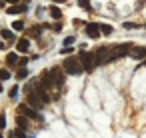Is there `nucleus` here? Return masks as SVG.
Segmentation results:
<instances>
[{
  "mask_svg": "<svg viewBox=\"0 0 146 138\" xmlns=\"http://www.w3.org/2000/svg\"><path fill=\"white\" fill-rule=\"evenodd\" d=\"M10 78V72L8 70H0V82H4V80H8Z\"/></svg>",
  "mask_w": 146,
  "mask_h": 138,
  "instance_id": "17",
  "label": "nucleus"
},
{
  "mask_svg": "<svg viewBox=\"0 0 146 138\" xmlns=\"http://www.w3.org/2000/svg\"><path fill=\"white\" fill-rule=\"evenodd\" d=\"M144 28H146V24H144Z\"/></svg>",
  "mask_w": 146,
  "mask_h": 138,
  "instance_id": "32",
  "label": "nucleus"
},
{
  "mask_svg": "<svg viewBox=\"0 0 146 138\" xmlns=\"http://www.w3.org/2000/svg\"><path fill=\"white\" fill-rule=\"evenodd\" d=\"M80 64H82V68L84 70H92L94 68V56L92 54H88V52H80Z\"/></svg>",
  "mask_w": 146,
  "mask_h": 138,
  "instance_id": "4",
  "label": "nucleus"
},
{
  "mask_svg": "<svg viewBox=\"0 0 146 138\" xmlns=\"http://www.w3.org/2000/svg\"><path fill=\"white\" fill-rule=\"evenodd\" d=\"M50 16H52L54 20H60V18H62V12H60V8H58V6H50Z\"/></svg>",
  "mask_w": 146,
  "mask_h": 138,
  "instance_id": "12",
  "label": "nucleus"
},
{
  "mask_svg": "<svg viewBox=\"0 0 146 138\" xmlns=\"http://www.w3.org/2000/svg\"><path fill=\"white\" fill-rule=\"evenodd\" d=\"M70 52H72V48H70V46H66V48H62V54H70Z\"/></svg>",
  "mask_w": 146,
  "mask_h": 138,
  "instance_id": "26",
  "label": "nucleus"
},
{
  "mask_svg": "<svg viewBox=\"0 0 146 138\" xmlns=\"http://www.w3.org/2000/svg\"><path fill=\"white\" fill-rule=\"evenodd\" d=\"M0 92H2V84H0Z\"/></svg>",
  "mask_w": 146,
  "mask_h": 138,
  "instance_id": "30",
  "label": "nucleus"
},
{
  "mask_svg": "<svg viewBox=\"0 0 146 138\" xmlns=\"http://www.w3.org/2000/svg\"><path fill=\"white\" fill-rule=\"evenodd\" d=\"M16 124H18V128L26 130V128H28V120H26V116H24V114H20V116L16 118Z\"/></svg>",
  "mask_w": 146,
  "mask_h": 138,
  "instance_id": "10",
  "label": "nucleus"
},
{
  "mask_svg": "<svg viewBox=\"0 0 146 138\" xmlns=\"http://www.w3.org/2000/svg\"><path fill=\"white\" fill-rule=\"evenodd\" d=\"M130 44H118V46H114L112 50H110V60H120V58H124L128 52H130Z\"/></svg>",
  "mask_w": 146,
  "mask_h": 138,
  "instance_id": "3",
  "label": "nucleus"
},
{
  "mask_svg": "<svg viewBox=\"0 0 146 138\" xmlns=\"http://www.w3.org/2000/svg\"><path fill=\"white\" fill-rule=\"evenodd\" d=\"M92 56H94V64H96V66L108 64V62H110V48H98Z\"/></svg>",
  "mask_w": 146,
  "mask_h": 138,
  "instance_id": "2",
  "label": "nucleus"
},
{
  "mask_svg": "<svg viewBox=\"0 0 146 138\" xmlns=\"http://www.w3.org/2000/svg\"><path fill=\"white\" fill-rule=\"evenodd\" d=\"M132 58H136V60H142L144 56H146V48H130V52H128Z\"/></svg>",
  "mask_w": 146,
  "mask_h": 138,
  "instance_id": "8",
  "label": "nucleus"
},
{
  "mask_svg": "<svg viewBox=\"0 0 146 138\" xmlns=\"http://www.w3.org/2000/svg\"><path fill=\"white\" fill-rule=\"evenodd\" d=\"M20 112L26 114V116H32V118H36V120H40V114H38L36 110H32L28 104H20Z\"/></svg>",
  "mask_w": 146,
  "mask_h": 138,
  "instance_id": "7",
  "label": "nucleus"
},
{
  "mask_svg": "<svg viewBox=\"0 0 146 138\" xmlns=\"http://www.w3.org/2000/svg\"><path fill=\"white\" fill-rule=\"evenodd\" d=\"M64 70L70 74V76H76V74H80L84 68H82V64H80V60H74V58H66L64 60Z\"/></svg>",
  "mask_w": 146,
  "mask_h": 138,
  "instance_id": "1",
  "label": "nucleus"
},
{
  "mask_svg": "<svg viewBox=\"0 0 146 138\" xmlns=\"http://www.w3.org/2000/svg\"><path fill=\"white\" fill-rule=\"evenodd\" d=\"M0 138H2V136H0Z\"/></svg>",
  "mask_w": 146,
  "mask_h": 138,
  "instance_id": "33",
  "label": "nucleus"
},
{
  "mask_svg": "<svg viewBox=\"0 0 146 138\" xmlns=\"http://www.w3.org/2000/svg\"><path fill=\"white\" fill-rule=\"evenodd\" d=\"M124 28H136L134 22H124Z\"/></svg>",
  "mask_w": 146,
  "mask_h": 138,
  "instance_id": "25",
  "label": "nucleus"
},
{
  "mask_svg": "<svg viewBox=\"0 0 146 138\" xmlns=\"http://www.w3.org/2000/svg\"><path fill=\"white\" fill-rule=\"evenodd\" d=\"M72 42H74V36H66V38H64V44H66V46H70Z\"/></svg>",
  "mask_w": 146,
  "mask_h": 138,
  "instance_id": "24",
  "label": "nucleus"
},
{
  "mask_svg": "<svg viewBox=\"0 0 146 138\" xmlns=\"http://www.w3.org/2000/svg\"><path fill=\"white\" fill-rule=\"evenodd\" d=\"M26 76H28V70H26L24 66H20V68H18V72H16V78H18V80H24Z\"/></svg>",
  "mask_w": 146,
  "mask_h": 138,
  "instance_id": "14",
  "label": "nucleus"
},
{
  "mask_svg": "<svg viewBox=\"0 0 146 138\" xmlns=\"http://www.w3.org/2000/svg\"><path fill=\"white\" fill-rule=\"evenodd\" d=\"M14 138H26V136H24V130H22V128L14 130Z\"/></svg>",
  "mask_w": 146,
  "mask_h": 138,
  "instance_id": "21",
  "label": "nucleus"
},
{
  "mask_svg": "<svg viewBox=\"0 0 146 138\" xmlns=\"http://www.w3.org/2000/svg\"><path fill=\"white\" fill-rule=\"evenodd\" d=\"M4 126H6V114H4V112H0V130H2Z\"/></svg>",
  "mask_w": 146,
  "mask_h": 138,
  "instance_id": "18",
  "label": "nucleus"
},
{
  "mask_svg": "<svg viewBox=\"0 0 146 138\" xmlns=\"http://www.w3.org/2000/svg\"><path fill=\"white\" fill-rule=\"evenodd\" d=\"M78 6H82V8H90V0H78Z\"/></svg>",
  "mask_w": 146,
  "mask_h": 138,
  "instance_id": "22",
  "label": "nucleus"
},
{
  "mask_svg": "<svg viewBox=\"0 0 146 138\" xmlns=\"http://www.w3.org/2000/svg\"><path fill=\"white\" fill-rule=\"evenodd\" d=\"M26 10V6H20V4H12L10 8H8V14H18V12H24Z\"/></svg>",
  "mask_w": 146,
  "mask_h": 138,
  "instance_id": "11",
  "label": "nucleus"
},
{
  "mask_svg": "<svg viewBox=\"0 0 146 138\" xmlns=\"http://www.w3.org/2000/svg\"><path fill=\"white\" fill-rule=\"evenodd\" d=\"M26 104L32 106V108H40V106H42V98H40V94H38V92H30L28 98H26Z\"/></svg>",
  "mask_w": 146,
  "mask_h": 138,
  "instance_id": "5",
  "label": "nucleus"
},
{
  "mask_svg": "<svg viewBox=\"0 0 146 138\" xmlns=\"http://www.w3.org/2000/svg\"><path fill=\"white\" fill-rule=\"evenodd\" d=\"M8 94H10V98H16V96H18V86H12Z\"/></svg>",
  "mask_w": 146,
  "mask_h": 138,
  "instance_id": "20",
  "label": "nucleus"
},
{
  "mask_svg": "<svg viewBox=\"0 0 146 138\" xmlns=\"http://www.w3.org/2000/svg\"><path fill=\"white\" fill-rule=\"evenodd\" d=\"M28 48H30V46H28V38H20V40L16 42V50H18V52L24 54V52H28Z\"/></svg>",
  "mask_w": 146,
  "mask_h": 138,
  "instance_id": "9",
  "label": "nucleus"
},
{
  "mask_svg": "<svg viewBox=\"0 0 146 138\" xmlns=\"http://www.w3.org/2000/svg\"><path fill=\"white\" fill-rule=\"evenodd\" d=\"M0 36H2L4 40H8V42H10V40H14V34H12L10 30H0Z\"/></svg>",
  "mask_w": 146,
  "mask_h": 138,
  "instance_id": "15",
  "label": "nucleus"
},
{
  "mask_svg": "<svg viewBox=\"0 0 146 138\" xmlns=\"http://www.w3.org/2000/svg\"><path fill=\"white\" fill-rule=\"evenodd\" d=\"M6 2H10V4H20V0H6Z\"/></svg>",
  "mask_w": 146,
  "mask_h": 138,
  "instance_id": "27",
  "label": "nucleus"
},
{
  "mask_svg": "<svg viewBox=\"0 0 146 138\" xmlns=\"http://www.w3.org/2000/svg\"><path fill=\"white\" fill-rule=\"evenodd\" d=\"M16 60H18L16 52H10V54L6 56V62H8V66H10V68H14V66H16Z\"/></svg>",
  "mask_w": 146,
  "mask_h": 138,
  "instance_id": "13",
  "label": "nucleus"
},
{
  "mask_svg": "<svg viewBox=\"0 0 146 138\" xmlns=\"http://www.w3.org/2000/svg\"><path fill=\"white\" fill-rule=\"evenodd\" d=\"M0 48H4V44H0Z\"/></svg>",
  "mask_w": 146,
  "mask_h": 138,
  "instance_id": "31",
  "label": "nucleus"
},
{
  "mask_svg": "<svg viewBox=\"0 0 146 138\" xmlns=\"http://www.w3.org/2000/svg\"><path fill=\"white\" fill-rule=\"evenodd\" d=\"M100 26V34H110L112 32V26H108V24H98Z\"/></svg>",
  "mask_w": 146,
  "mask_h": 138,
  "instance_id": "16",
  "label": "nucleus"
},
{
  "mask_svg": "<svg viewBox=\"0 0 146 138\" xmlns=\"http://www.w3.org/2000/svg\"><path fill=\"white\" fill-rule=\"evenodd\" d=\"M12 28H14V30H22V28H24V24H22V20H16V22L12 24Z\"/></svg>",
  "mask_w": 146,
  "mask_h": 138,
  "instance_id": "19",
  "label": "nucleus"
},
{
  "mask_svg": "<svg viewBox=\"0 0 146 138\" xmlns=\"http://www.w3.org/2000/svg\"><path fill=\"white\" fill-rule=\"evenodd\" d=\"M144 66H146V56H144Z\"/></svg>",
  "mask_w": 146,
  "mask_h": 138,
  "instance_id": "29",
  "label": "nucleus"
},
{
  "mask_svg": "<svg viewBox=\"0 0 146 138\" xmlns=\"http://www.w3.org/2000/svg\"><path fill=\"white\" fill-rule=\"evenodd\" d=\"M86 34H88L90 38H98V36H100V26L94 24V22L86 24Z\"/></svg>",
  "mask_w": 146,
  "mask_h": 138,
  "instance_id": "6",
  "label": "nucleus"
},
{
  "mask_svg": "<svg viewBox=\"0 0 146 138\" xmlns=\"http://www.w3.org/2000/svg\"><path fill=\"white\" fill-rule=\"evenodd\" d=\"M2 6H4V0H0V8H2Z\"/></svg>",
  "mask_w": 146,
  "mask_h": 138,
  "instance_id": "28",
  "label": "nucleus"
},
{
  "mask_svg": "<svg viewBox=\"0 0 146 138\" xmlns=\"http://www.w3.org/2000/svg\"><path fill=\"white\" fill-rule=\"evenodd\" d=\"M40 32H42V26H34V30H32V36H40Z\"/></svg>",
  "mask_w": 146,
  "mask_h": 138,
  "instance_id": "23",
  "label": "nucleus"
}]
</instances>
